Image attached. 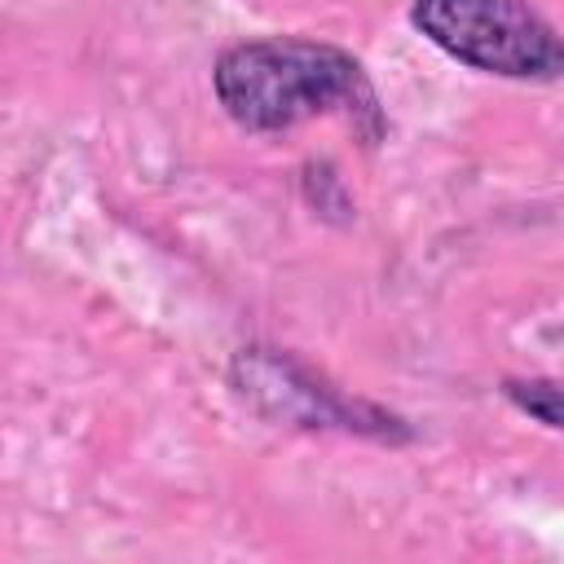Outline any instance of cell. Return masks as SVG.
I'll return each mask as SVG.
<instances>
[{
	"label": "cell",
	"mask_w": 564,
	"mask_h": 564,
	"mask_svg": "<svg viewBox=\"0 0 564 564\" xmlns=\"http://www.w3.org/2000/svg\"><path fill=\"white\" fill-rule=\"evenodd\" d=\"M216 97L234 123L251 132L295 128L313 115L361 119L366 132H379V101L361 62L322 40H247L216 62Z\"/></svg>",
	"instance_id": "1"
},
{
	"label": "cell",
	"mask_w": 564,
	"mask_h": 564,
	"mask_svg": "<svg viewBox=\"0 0 564 564\" xmlns=\"http://www.w3.org/2000/svg\"><path fill=\"white\" fill-rule=\"evenodd\" d=\"M414 26L449 57L511 79L560 70L555 26L529 0H414Z\"/></svg>",
	"instance_id": "2"
},
{
	"label": "cell",
	"mask_w": 564,
	"mask_h": 564,
	"mask_svg": "<svg viewBox=\"0 0 564 564\" xmlns=\"http://www.w3.org/2000/svg\"><path fill=\"white\" fill-rule=\"evenodd\" d=\"M507 392L529 410V414H538L546 427H555L560 423V388L551 383V379H533V383H507Z\"/></svg>",
	"instance_id": "3"
}]
</instances>
